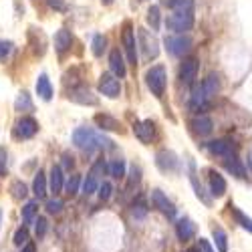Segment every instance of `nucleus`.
<instances>
[{
	"instance_id": "nucleus-6",
	"label": "nucleus",
	"mask_w": 252,
	"mask_h": 252,
	"mask_svg": "<svg viewBox=\"0 0 252 252\" xmlns=\"http://www.w3.org/2000/svg\"><path fill=\"white\" fill-rule=\"evenodd\" d=\"M206 150L212 154V156H218V158H224V159L236 158V143L228 141V139H214V141H208V143H206Z\"/></svg>"
},
{
	"instance_id": "nucleus-44",
	"label": "nucleus",
	"mask_w": 252,
	"mask_h": 252,
	"mask_svg": "<svg viewBox=\"0 0 252 252\" xmlns=\"http://www.w3.org/2000/svg\"><path fill=\"white\" fill-rule=\"evenodd\" d=\"M45 208H47V212H49V214H59V212H61V210H63V200H59V198L47 200Z\"/></svg>"
},
{
	"instance_id": "nucleus-16",
	"label": "nucleus",
	"mask_w": 252,
	"mask_h": 252,
	"mask_svg": "<svg viewBox=\"0 0 252 252\" xmlns=\"http://www.w3.org/2000/svg\"><path fill=\"white\" fill-rule=\"evenodd\" d=\"M210 194L214 198H220L226 194V180L214 170H210Z\"/></svg>"
},
{
	"instance_id": "nucleus-13",
	"label": "nucleus",
	"mask_w": 252,
	"mask_h": 252,
	"mask_svg": "<svg viewBox=\"0 0 252 252\" xmlns=\"http://www.w3.org/2000/svg\"><path fill=\"white\" fill-rule=\"evenodd\" d=\"M152 202H154V206L159 210V212H163L165 216H170V218L176 216V206L167 200V196L161 190H154L152 192Z\"/></svg>"
},
{
	"instance_id": "nucleus-50",
	"label": "nucleus",
	"mask_w": 252,
	"mask_h": 252,
	"mask_svg": "<svg viewBox=\"0 0 252 252\" xmlns=\"http://www.w3.org/2000/svg\"><path fill=\"white\" fill-rule=\"evenodd\" d=\"M20 252H36V248H34V244H32V242H27Z\"/></svg>"
},
{
	"instance_id": "nucleus-32",
	"label": "nucleus",
	"mask_w": 252,
	"mask_h": 252,
	"mask_svg": "<svg viewBox=\"0 0 252 252\" xmlns=\"http://www.w3.org/2000/svg\"><path fill=\"white\" fill-rule=\"evenodd\" d=\"M230 208H232V214H234L236 222H238V224H240L244 230H248V232L252 234V218H248V216L242 212L240 208H236V206H232V204H230Z\"/></svg>"
},
{
	"instance_id": "nucleus-29",
	"label": "nucleus",
	"mask_w": 252,
	"mask_h": 252,
	"mask_svg": "<svg viewBox=\"0 0 252 252\" xmlns=\"http://www.w3.org/2000/svg\"><path fill=\"white\" fill-rule=\"evenodd\" d=\"M36 212H38V200H32V202H29L25 208H23V226H27L29 228V224H32L34 220H36Z\"/></svg>"
},
{
	"instance_id": "nucleus-17",
	"label": "nucleus",
	"mask_w": 252,
	"mask_h": 252,
	"mask_svg": "<svg viewBox=\"0 0 252 252\" xmlns=\"http://www.w3.org/2000/svg\"><path fill=\"white\" fill-rule=\"evenodd\" d=\"M109 67H111V75H115L117 79H123L125 73H127V69H125V61H123L119 51H111V55H109Z\"/></svg>"
},
{
	"instance_id": "nucleus-36",
	"label": "nucleus",
	"mask_w": 252,
	"mask_h": 252,
	"mask_svg": "<svg viewBox=\"0 0 252 252\" xmlns=\"http://www.w3.org/2000/svg\"><path fill=\"white\" fill-rule=\"evenodd\" d=\"M105 45H107V38H105L103 34H95L93 36V43H91V51L95 57H101L103 51H105Z\"/></svg>"
},
{
	"instance_id": "nucleus-4",
	"label": "nucleus",
	"mask_w": 252,
	"mask_h": 252,
	"mask_svg": "<svg viewBox=\"0 0 252 252\" xmlns=\"http://www.w3.org/2000/svg\"><path fill=\"white\" fill-rule=\"evenodd\" d=\"M165 27L178 34H184V31H190L194 27V14L192 12H174L165 18Z\"/></svg>"
},
{
	"instance_id": "nucleus-41",
	"label": "nucleus",
	"mask_w": 252,
	"mask_h": 252,
	"mask_svg": "<svg viewBox=\"0 0 252 252\" xmlns=\"http://www.w3.org/2000/svg\"><path fill=\"white\" fill-rule=\"evenodd\" d=\"M34 232H36V238H43L45 234H47V218L45 216H36V220H34Z\"/></svg>"
},
{
	"instance_id": "nucleus-53",
	"label": "nucleus",
	"mask_w": 252,
	"mask_h": 252,
	"mask_svg": "<svg viewBox=\"0 0 252 252\" xmlns=\"http://www.w3.org/2000/svg\"><path fill=\"white\" fill-rule=\"evenodd\" d=\"M186 252H200V250H196V248H190V250H186Z\"/></svg>"
},
{
	"instance_id": "nucleus-7",
	"label": "nucleus",
	"mask_w": 252,
	"mask_h": 252,
	"mask_svg": "<svg viewBox=\"0 0 252 252\" xmlns=\"http://www.w3.org/2000/svg\"><path fill=\"white\" fill-rule=\"evenodd\" d=\"M99 91H101V95L109 97V99H117L121 95V83H119V79L115 75L103 73L99 77Z\"/></svg>"
},
{
	"instance_id": "nucleus-26",
	"label": "nucleus",
	"mask_w": 252,
	"mask_h": 252,
	"mask_svg": "<svg viewBox=\"0 0 252 252\" xmlns=\"http://www.w3.org/2000/svg\"><path fill=\"white\" fill-rule=\"evenodd\" d=\"M190 182H192V186H194V190H196V196L206 204V206H210L212 204V198H210L206 192H204V188H202V184L198 182V178H196V174H194V161H190Z\"/></svg>"
},
{
	"instance_id": "nucleus-46",
	"label": "nucleus",
	"mask_w": 252,
	"mask_h": 252,
	"mask_svg": "<svg viewBox=\"0 0 252 252\" xmlns=\"http://www.w3.org/2000/svg\"><path fill=\"white\" fill-rule=\"evenodd\" d=\"M6 170H8V154L4 148H0V178L6 176Z\"/></svg>"
},
{
	"instance_id": "nucleus-33",
	"label": "nucleus",
	"mask_w": 252,
	"mask_h": 252,
	"mask_svg": "<svg viewBox=\"0 0 252 252\" xmlns=\"http://www.w3.org/2000/svg\"><path fill=\"white\" fill-rule=\"evenodd\" d=\"M107 170H109V176H111V178L119 180V178L125 176V161H123V159H113V161L109 163Z\"/></svg>"
},
{
	"instance_id": "nucleus-18",
	"label": "nucleus",
	"mask_w": 252,
	"mask_h": 252,
	"mask_svg": "<svg viewBox=\"0 0 252 252\" xmlns=\"http://www.w3.org/2000/svg\"><path fill=\"white\" fill-rule=\"evenodd\" d=\"M192 129L198 135H210V133H212V129H214V123H212V119L206 117V115H198V117L192 119Z\"/></svg>"
},
{
	"instance_id": "nucleus-2",
	"label": "nucleus",
	"mask_w": 252,
	"mask_h": 252,
	"mask_svg": "<svg viewBox=\"0 0 252 252\" xmlns=\"http://www.w3.org/2000/svg\"><path fill=\"white\" fill-rule=\"evenodd\" d=\"M137 40H139V51L143 61H154L159 55V40L148 29H137Z\"/></svg>"
},
{
	"instance_id": "nucleus-47",
	"label": "nucleus",
	"mask_w": 252,
	"mask_h": 252,
	"mask_svg": "<svg viewBox=\"0 0 252 252\" xmlns=\"http://www.w3.org/2000/svg\"><path fill=\"white\" fill-rule=\"evenodd\" d=\"M47 2L55 10H65V0H47Z\"/></svg>"
},
{
	"instance_id": "nucleus-23",
	"label": "nucleus",
	"mask_w": 252,
	"mask_h": 252,
	"mask_svg": "<svg viewBox=\"0 0 252 252\" xmlns=\"http://www.w3.org/2000/svg\"><path fill=\"white\" fill-rule=\"evenodd\" d=\"M14 109L18 113H31V111H34V103H32V99H31V95L27 91L18 93V97L14 101Z\"/></svg>"
},
{
	"instance_id": "nucleus-45",
	"label": "nucleus",
	"mask_w": 252,
	"mask_h": 252,
	"mask_svg": "<svg viewBox=\"0 0 252 252\" xmlns=\"http://www.w3.org/2000/svg\"><path fill=\"white\" fill-rule=\"evenodd\" d=\"M12 43L10 40H0V61H6V57L12 53Z\"/></svg>"
},
{
	"instance_id": "nucleus-1",
	"label": "nucleus",
	"mask_w": 252,
	"mask_h": 252,
	"mask_svg": "<svg viewBox=\"0 0 252 252\" xmlns=\"http://www.w3.org/2000/svg\"><path fill=\"white\" fill-rule=\"evenodd\" d=\"M73 143L83 152H97V150H113V141L103 135L99 131H95L93 127H79L73 133Z\"/></svg>"
},
{
	"instance_id": "nucleus-49",
	"label": "nucleus",
	"mask_w": 252,
	"mask_h": 252,
	"mask_svg": "<svg viewBox=\"0 0 252 252\" xmlns=\"http://www.w3.org/2000/svg\"><path fill=\"white\" fill-rule=\"evenodd\" d=\"M63 165H65L67 170H71V167L75 165V161H73V156H69V154H63Z\"/></svg>"
},
{
	"instance_id": "nucleus-54",
	"label": "nucleus",
	"mask_w": 252,
	"mask_h": 252,
	"mask_svg": "<svg viewBox=\"0 0 252 252\" xmlns=\"http://www.w3.org/2000/svg\"><path fill=\"white\" fill-rule=\"evenodd\" d=\"M0 224H2V210H0Z\"/></svg>"
},
{
	"instance_id": "nucleus-21",
	"label": "nucleus",
	"mask_w": 252,
	"mask_h": 252,
	"mask_svg": "<svg viewBox=\"0 0 252 252\" xmlns=\"http://www.w3.org/2000/svg\"><path fill=\"white\" fill-rule=\"evenodd\" d=\"M202 91H204L206 97H214V95L220 93V79H218L216 73H210V75L204 79V83H202Z\"/></svg>"
},
{
	"instance_id": "nucleus-31",
	"label": "nucleus",
	"mask_w": 252,
	"mask_h": 252,
	"mask_svg": "<svg viewBox=\"0 0 252 252\" xmlns=\"http://www.w3.org/2000/svg\"><path fill=\"white\" fill-rule=\"evenodd\" d=\"M212 234H214V242H216L218 250L220 252H228V236H226L224 230L220 226H214L212 228Z\"/></svg>"
},
{
	"instance_id": "nucleus-9",
	"label": "nucleus",
	"mask_w": 252,
	"mask_h": 252,
	"mask_svg": "<svg viewBox=\"0 0 252 252\" xmlns=\"http://www.w3.org/2000/svg\"><path fill=\"white\" fill-rule=\"evenodd\" d=\"M38 131V123L32 117H23L14 125V137L16 139H31Z\"/></svg>"
},
{
	"instance_id": "nucleus-30",
	"label": "nucleus",
	"mask_w": 252,
	"mask_h": 252,
	"mask_svg": "<svg viewBox=\"0 0 252 252\" xmlns=\"http://www.w3.org/2000/svg\"><path fill=\"white\" fill-rule=\"evenodd\" d=\"M224 165H226V170L236 176V178H244L246 176V170H244V165L240 163L238 158H230V159H224Z\"/></svg>"
},
{
	"instance_id": "nucleus-27",
	"label": "nucleus",
	"mask_w": 252,
	"mask_h": 252,
	"mask_svg": "<svg viewBox=\"0 0 252 252\" xmlns=\"http://www.w3.org/2000/svg\"><path fill=\"white\" fill-rule=\"evenodd\" d=\"M163 4L172 8L174 12H192L194 0H163Z\"/></svg>"
},
{
	"instance_id": "nucleus-14",
	"label": "nucleus",
	"mask_w": 252,
	"mask_h": 252,
	"mask_svg": "<svg viewBox=\"0 0 252 252\" xmlns=\"http://www.w3.org/2000/svg\"><path fill=\"white\" fill-rule=\"evenodd\" d=\"M196 75H198V61L194 57L186 59L182 63V67H180V79H182V83H186V85H192Z\"/></svg>"
},
{
	"instance_id": "nucleus-11",
	"label": "nucleus",
	"mask_w": 252,
	"mask_h": 252,
	"mask_svg": "<svg viewBox=\"0 0 252 252\" xmlns=\"http://www.w3.org/2000/svg\"><path fill=\"white\" fill-rule=\"evenodd\" d=\"M69 99L75 101V103H79V105H97V103H99L97 95H93V91H91L87 85L75 87V89L69 93Z\"/></svg>"
},
{
	"instance_id": "nucleus-24",
	"label": "nucleus",
	"mask_w": 252,
	"mask_h": 252,
	"mask_svg": "<svg viewBox=\"0 0 252 252\" xmlns=\"http://www.w3.org/2000/svg\"><path fill=\"white\" fill-rule=\"evenodd\" d=\"M32 192H34L36 200H43V198L47 196V176H45V172H40V170H38V174L34 176Z\"/></svg>"
},
{
	"instance_id": "nucleus-28",
	"label": "nucleus",
	"mask_w": 252,
	"mask_h": 252,
	"mask_svg": "<svg viewBox=\"0 0 252 252\" xmlns=\"http://www.w3.org/2000/svg\"><path fill=\"white\" fill-rule=\"evenodd\" d=\"M206 95H204V91H202V87H194L192 89V99H190V107L194 109V111H202V109H206Z\"/></svg>"
},
{
	"instance_id": "nucleus-12",
	"label": "nucleus",
	"mask_w": 252,
	"mask_h": 252,
	"mask_svg": "<svg viewBox=\"0 0 252 252\" xmlns=\"http://www.w3.org/2000/svg\"><path fill=\"white\" fill-rule=\"evenodd\" d=\"M133 131H135V137L141 141V143H152L154 135H156V123L152 119H145V121H137L133 125Z\"/></svg>"
},
{
	"instance_id": "nucleus-34",
	"label": "nucleus",
	"mask_w": 252,
	"mask_h": 252,
	"mask_svg": "<svg viewBox=\"0 0 252 252\" xmlns=\"http://www.w3.org/2000/svg\"><path fill=\"white\" fill-rule=\"evenodd\" d=\"M10 192H12V198H14V200H25V198H27V194H29L27 186H25L23 182H20V180L12 182V186H10Z\"/></svg>"
},
{
	"instance_id": "nucleus-19",
	"label": "nucleus",
	"mask_w": 252,
	"mask_h": 252,
	"mask_svg": "<svg viewBox=\"0 0 252 252\" xmlns=\"http://www.w3.org/2000/svg\"><path fill=\"white\" fill-rule=\"evenodd\" d=\"M95 123L105 131H121V123L115 117L107 115V113H97L95 115Z\"/></svg>"
},
{
	"instance_id": "nucleus-8",
	"label": "nucleus",
	"mask_w": 252,
	"mask_h": 252,
	"mask_svg": "<svg viewBox=\"0 0 252 252\" xmlns=\"http://www.w3.org/2000/svg\"><path fill=\"white\" fill-rule=\"evenodd\" d=\"M156 163L161 172L170 174V172H178L180 170V159L172 150H159L156 154Z\"/></svg>"
},
{
	"instance_id": "nucleus-10",
	"label": "nucleus",
	"mask_w": 252,
	"mask_h": 252,
	"mask_svg": "<svg viewBox=\"0 0 252 252\" xmlns=\"http://www.w3.org/2000/svg\"><path fill=\"white\" fill-rule=\"evenodd\" d=\"M121 40H123V49H125V53H127L129 63H133V65H135V63H137V49H135V32H133L131 23H125Z\"/></svg>"
},
{
	"instance_id": "nucleus-39",
	"label": "nucleus",
	"mask_w": 252,
	"mask_h": 252,
	"mask_svg": "<svg viewBox=\"0 0 252 252\" xmlns=\"http://www.w3.org/2000/svg\"><path fill=\"white\" fill-rule=\"evenodd\" d=\"M16 246H23L29 242V228L27 226H20L16 232H14V240H12Z\"/></svg>"
},
{
	"instance_id": "nucleus-51",
	"label": "nucleus",
	"mask_w": 252,
	"mask_h": 252,
	"mask_svg": "<svg viewBox=\"0 0 252 252\" xmlns=\"http://www.w3.org/2000/svg\"><path fill=\"white\" fill-rule=\"evenodd\" d=\"M248 165H250V170H252V150H250V154H248Z\"/></svg>"
},
{
	"instance_id": "nucleus-38",
	"label": "nucleus",
	"mask_w": 252,
	"mask_h": 252,
	"mask_svg": "<svg viewBox=\"0 0 252 252\" xmlns=\"http://www.w3.org/2000/svg\"><path fill=\"white\" fill-rule=\"evenodd\" d=\"M148 25L152 27V31L159 29V6H152L148 10Z\"/></svg>"
},
{
	"instance_id": "nucleus-35",
	"label": "nucleus",
	"mask_w": 252,
	"mask_h": 252,
	"mask_svg": "<svg viewBox=\"0 0 252 252\" xmlns=\"http://www.w3.org/2000/svg\"><path fill=\"white\" fill-rule=\"evenodd\" d=\"M99 184H101V182H99L93 174H89V176H87V180L83 182V194H85V196L95 194V192H97V188H99Z\"/></svg>"
},
{
	"instance_id": "nucleus-48",
	"label": "nucleus",
	"mask_w": 252,
	"mask_h": 252,
	"mask_svg": "<svg viewBox=\"0 0 252 252\" xmlns=\"http://www.w3.org/2000/svg\"><path fill=\"white\" fill-rule=\"evenodd\" d=\"M198 246H200L198 250H202V252H214V248L210 246V242H208V240H204V238H200V240H198Z\"/></svg>"
},
{
	"instance_id": "nucleus-52",
	"label": "nucleus",
	"mask_w": 252,
	"mask_h": 252,
	"mask_svg": "<svg viewBox=\"0 0 252 252\" xmlns=\"http://www.w3.org/2000/svg\"><path fill=\"white\" fill-rule=\"evenodd\" d=\"M101 2H103L105 6H109V4H113V0H101Z\"/></svg>"
},
{
	"instance_id": "nucleus-22",
	"label": "nucleus",
	"mask_w": 252,
	"mask_h": 252,
	"mask_svg": "<svg viewBox=\"0 0 252 252\" xmlns=\"http://www.w3.org/2000/svg\"><path fill=\"white\" fill-rule=\"evenodd\" d=\"M36 93H38L40 99H45V101L53 99V85H51V81L45 73L38 75V79H36Z\"/></svg>"
},
{
	"instance_id": "nucleus-15",
	"label": "nucleus",
	"mask_w": 252,
	"mask_h": 252,
	"mask_svg": "<svg viewBox=\"0 0 252 252\" xmlns=\"http://www.w3.org/2000/svg\"><path fill=\"white\" fill-rule=\"evenodd\" d=\"M176 234L182 242H188L196 236V224L190 218H180L176 224Z\"/></svg>"
},
{
	"instance_id": "nucleus-43",
	"label": "nucleus",
	"mask_w": 252,
	"mask_h": 252,
	"mask_svg": "<svg viewBox=\"0 0 252 252\" xmlns=\"http://www.w3.org/2000/svg\"><path fill=\"white\" fill-rule=\"evenodd\" d=\"M139 180H141V167L133 163V165L129 167V182H127V186H129V188H133V186H137V184H139Z\"/></svg>"
},
{
	"instance_id": "nucleus-37",
	"label": "nucleus",
	"mask_w": 252,
	"mask_h": 252,
	"mask_svg": "<svg viewBox=\"0 0 252 252\" xmlns=\"http://www.w3.org/2000/svg\"><path fill=\"white\" fill-rule=\"evenodd\" d=\"M79 186H81V176L79 174H73L69 180H67V186H65V190L69 196H75L79 192Z\"/></svg>"
},
{
	"instance_id": "nucleus-42",
	"label": "nucleus",
	"mask_w": 252,
	"mask_h": 252,
	"mask_svg": "<svg viewBox=\"0 0 252 252\" xmlns=\"http://www.w3.org/2000/svg\"><path fill=\"white\" fill-rule=\"evenodd\" d=\"M131 216H133L135 220H143L145 216H148V206H145L143 202L133 204V208H131Z\"/></svg>"
},
{
	"instance_id": "nucleus-5",
	"label": "nucleus",
	"mask_w": 252,
	"mask_h": 252,
	"mask_svg": "<svg viewBox=\"0 0 252 252\" xmlns=\"http://www.w3.org/2000/svg\"><path fill=\"white\" fill-rule=\"evenodd\" d=\"M192 38L190 36H184V34H176V36H167L165 38V49L170 55L174 57H184L192 51Z\"/></svg>"
},
{
	"instance_id": "nucleus-20",
	"label": "nucleus",
	"mask_w": 252,
	"mask_h": 252,
	"mask_svg": "<svg viewBox=\"0 0 252 252\" xmlns=\"http://www.w3.org/2000/svg\"><path fill=\"white\" fill-rule=\"evenodd\" d=\"M71 45H73V36H71V32H69L67 29H61V31L55 34V49L63 55V53H67V51L71 49Z\"/></svg>"
},
{
	"instance_id": "nucleus-3",
	"label": "nucleus",
	"mask_w": 252,
	"mask_h": 252,
	"mask_svg": "<svg viewBox=\"0 0 252 252\" xmlns=\"http://www.w3.org/2000/svg\"><path fill=\"white\" fill-rule=\"evenodd\" d=\"M145 83H148L150 91L156 97H161L165 93V83H167V75H165V67L163 65H156L145 73Z\"/></svg>"
},
{
	"instance_id": "nucleus-25",
	"label": "nucleus",
	"mask_w": 252,
	"mask_h": 252,
	"mask_svg": "<svg viewBox=\"0 0 252 252\" xmlns=\"http://www.w3.org/2000/svg\"><path fill=\"white\" fill-rule=\"evenodd\" d=\"M49 186H51V192L53 194H61V190H63V170H61L59 165H53L51 167Z\"/></svg>"
},
{
	"instance_id": "nucleus-40",
	"label": "nucleus",
	"mask_w": 252,
	"mask_h": 252,
	"mask_svg": "<svg viewBox=\"0 0 252 252\" xmlns=\"http://www.w3.org/2000/svg\"><path fill=\"white\" fill-rule=\"evenodd\" d=\"M111 192H113V186H111L109 182H101L99 188H97V194H99V198H101L103 202L111 198Z\"/></svg>"
}]
</instances>
